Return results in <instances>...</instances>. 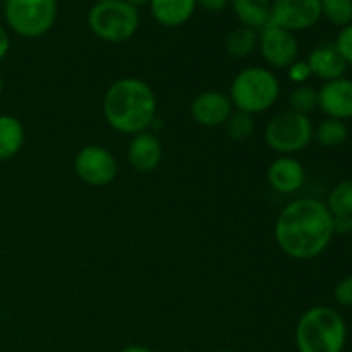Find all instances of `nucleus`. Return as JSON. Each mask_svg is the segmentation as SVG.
Masks as SVG:
<instances>
[{
    "mask_svg": "<svg viewBox=\"0 0 352 352\" xmlns=\"http://www.w3.org/2000/svg\"><path fill=\"white\" fill-rule=\"evenodd\" d=\"M333 299L339 306L352 308V275L344 277L333 289Z\"/></svg>",
    "mask_w": 352,
    "mask_h": 352,
    "instance_id": "obj_26",
    "label": "nucleus"
},
{
    "mask_svg": "<svg viewBox=\"0 0 352 352\" xmlns=\"http://www.w3.org/2000/svg\"><path fill=\"white\" fill-rule=\"evenodd\" d=\"M120 352H155V351L150 349V347H146V346H127V347H124Z\"/></svg>",
    "mask_w": 352,
    "mask_h": 352,
    "instance_id": "obj_31",
    "label": "nucleus"
},
{
    "mask_svg": "<svg viewBox=\"0 0 352 352\" xmlns=\"http://www.w3.org/2000/svg\"><path fill=\"white\" fill-rule=\"evenodd\" d=\"M191 117L203 127L226 126L230 113L234 112L229 95L219 89H206L198 93L191 102Z\"/></svg>",
    "mask_w": 352,
    "mask_h": 352,
    "instance_id": "obj_11",
    "label": "nucleus"
},
{
    "mask_svg": "<svg viewBox=\"0 0 352 352\" xmlns=\"http://www.w3.org/2000/svg\"><path fill=\"white\" fill-rule=\"evenodd\" d=\"M333 47L339 52L340 57L344 58V62H346L347 65H352V23L340 28Z\"/></svg>",
    "mask_w": 352,
    "mask_h": 352,
    "instance_id": "obj_25",
    "label": "nucleus"
},
{
    "mask_svg": "<svg viewBox=\"0 0 352 352\" xmlns=\"http://www.w3.org/2000/svg\"><path fill=\"white\" fill-rule=\"evenodd\" d=\"M24 144V126L17 117L0 116V160H10Z\"/></svg>",
    "mask_w": 352,
    "mask_h": 352,
    "instance_id": "obj_18",
    "label": "nucleus"
},
{
    "mask_svg": "<svg viewBox=\"0 0 352 352\" xmlns=\"http://www.w3.org/2000/svg\"><path fill=\"white\" fill-rule=\"evenodd\" d=\"M347 136H349V129L346 122L339 119H330V117L322 120L313 131V140L323 148L342 146L347 141Z\"/></svg>",
    "mask_w": 352,
    "mask_h": 352,
    "instance_id": "obj_20",
    "label": "nucleus"
},
{
    "mask_svg": "<svg viewBox=\"0 0 352 352\" xmlns=\"http://www.w3.org/2000/svg\"><path fill=\"white\" fill-rule=\"evenodd\" d=\"M164 146L151 131L134 134L127 148V162L138 172H151L162 164Z\"/></svg>",
    "mask_w": 352,
    "mask_h": 352,
    "instance_id": "obj_14",
    "label": "nucleus"
},
{
    "mask_svg": "<svg viewBox=\"0 0 352 352\" xmlns=\"http://www.w3.org/2000/svg\"><path fill=\"white\" fill-rule=\"evenodd\" d=\"M306 62H308L311 74L323 81L342 78L347 69V64L333 45H320V47L313 48Z\"/></svg>",
    "mask_w": 352,
    "mask_h": 352,
    "instance_id": "obj_15",
    "label": "nucleus"
},
{
    "mask_svg": "<svg viewBox=\"0 0 352 352\" xmlns=\"http://www.w3.org/2000/svg\"><path fill=\"white\" fill-rule=\"evenodd\" d=\"M241 26L261 31L270 24L272 0H230Z\"/></svg>",
    "mask_w": 352,
    "mask_h": 352,
    "instance_id": "obj_17",
    "label": "nucleus"
},
{
    "mask_svg": "<svg viewBox=\"0 0 352 352\" xmlns=\"http://www.w3.org/2000/svg\"><path fill=\"white\" fill-rule=\"evenodd\" d=\"M93 2H95V3L96 2H107V0H93Z\"/></svg>",
    "mask_w": 352,
    "mask_h": 352,
    "instance_id": "obj_35",
    "label": "nucleus"
},
{
    "mask_svg": "<svg viewBox=\"0 0 352 352\" xmlns=\"http://www.w3.org/2000/svg\"><path fill=\"white\" fill-rule=\"evenodd\" d=\"M2 89H3V78L2 74H0V93H2Z\"/></svg>",
    "mask_w": 352,
    "mask_h": 352,
    "instance_id": "obj_33",
    "label": "nucleus"
},
{
    "mask_svg": "<svg viewBox=\"0 0 352 352\" xmlns=\"http://www.w3.org/2000/svg\"><path fill=\"white\" fill-rule=\"evenodd\" d=\"M103 117L117 133L140 134L150 131L157 120V96L138 78H120L103 96Z\"/></svg>",
    "mask_w": 352,
    "mask_h": 352,
    "instance_id": "obj_2",
    "label": "nucleus"
},
{
    "mask_svg": "<svg viewBox=\"0 0 352 352\" xmlns=\"http://www.w3.org/2000/svg\"><path fill=\"white\" fill-rule=\"evenodd\" d=\"M352 232V217H333V234L347 236Z\"/></svg>",
    "mask_w": 352,
    "mask_h": 352,
    "instance_id": "obj_28",
    "label": "nucleus"
},
{
    "mask_svg": "<svg viewBox=\"0 0 352 352\" xmlns=\"http://www.w3.org/2000/svg\"><path fill=\"white\" fill-rule=\"evenodd\" d=\"M258 38L260 33L251 28L239 26L229 33L226 40V50L234 58H246L253 54L258 47Z\"/></svg>",
    "mask_w": 352,
    "mask_h": 352,
    "instance_id": "obj_19",
    "label": "nucleus"
},
{
    "mask_svg": "<svg viewBox=\"0 0 352 352\" xmlns=\"http://www.w3.org/2000/svg\"><path fill=\"white\" fill-rule=\"evenodd\" d=\"M74 172L88 186L102 188L116 181L119 165L110 150L100 144H86L74 158Z\"/></svg>",
    "mask_w": 352,
    "mask_h": 352,
    "instance_id": "obj_8",
    "label": "nucleus"
},
{
    "mask_svg": "<svg viewBox=\"0 0 352 352\" xmlns=\"http://www.w3.org/2000/svg\"><path fill=\"white\" fill-rule=\"evenodd\" d=\"M196 3L208 12H222L229 7L230 0H196Z\"/></svg>",
    "mask_w": 352,
    "mask_h": 352,
    "instance_id": "obj_29",
    "label": "nucleus"
},
{
    "mask_svg": "<svg viewBox=\"0 0 352 352\" xmlns=\"http://www.w3.org/2000/svg\"><path fill=\"white\" fill-rule=\"evenodd\" d=\"M333 217L316 198H298L285 205L275 222V241L292 260L318 258L333 239Z\"/></svg>",
    "mask_w": 352,
    "mask_h": 352,
    "instance_id": "obj_1",
    "label": "nucleus"
},
{
    "mask_svg": "<svg viewBox=\"0 0 352 352\" xmlns=\"http://www.w3.org/2000/svg\"><path fill=\"white\" fill-rule=\"evenodd\" d=\"M318 109L330 119H352V79L342 76L323 82L318 89Z\"/></svg>",
    "mask_w": 352,
    "mask_h": 352,
    "instance_id": "obj_12",
    "label": "nucleus"
},
{
    "mask_svg": "<svg viewBox=\"0 0 352 352\" xmlns=\"http://www.w3.org/2000/svg\"><path fill=\"white\" fill-rule=\"evenodd\" d=\"M322 19L333 26L344 28L352 23V0H320Z\"/></svg>",
    "mask_w": 352,
    "mask_h": 352,
    "instance_id": "obj_22",
    "label": "nucleus"
},
{
    "mask_svg": "<svg viewBox=\"0 0 352 352\" xmlns=\"http://www.w3.org/2000/svg\"><path fill=\"white\" fill-rule=\"evenodd\" d=\"M346 340V322L329 306L309 308L296 325V347L299 352H342Z\"/></svg>",
    "mask_w": 352,
    "mask_h": 352,
    "instance_id": "obj_3",
    "label": "nucleus"
},
{
    "mask_svg": "<svg viewBox=\"0 0 352 352\" xmlns=\"http://www.w3.org/2000/svg\"><path fill=\"white\" fill-rule=\"evenodd\" d=\"M57 0H6L3 14L10 30L23 38H40L57 21Z\"/></svg>",
    "mask_w": 352,
    "mask_h": 352,
    "instance_id": "obj_6",
    "label": "nucleus"
},
{
    "mask_svg": "<svg viewBox=\"0 0 352 352\" xmlns=\"http://www.w3.org/2000/svg\"><path fill=\"white\" fill-rule=\"evenodd\" d=\"M313 131L315 127L309 116L284 110L268 120L263 138L268 148L280 155L292 157L309 146L313 141Z\"/></svg>",
    "mask_w": 352,
    "mask_h": 352,
    "instance_id": "obj_7",
    "label": "nucleus"
},
{
    "mask_svg": "<svg viewBox=\"0 0 352 352\" xmlns=\"http://www.w3.org/2000/svg\"><path fill=\"white\" fill-rule=\"evenodd\" d=\"M325 205L332 217H352V179L339 182L329 192Z\"/></svg>",
    "mask_w": 352,
    "mask_h": 352,
    "instance_id": "obj_21",
    "label": "nucleus"
},
{
    "mask_svg": "<svg viewBox=\"0 0 352 352\" xmlns=\"http://www.w3.org/2000/svg\"><path fill=\"white\" fill-rule=\"evenodd\" d=\"M315 109H318V89L308 85L296 86L289 95V110L309 116Z\"/></svg>",
    "mask_w": 352,
    "mask_h": 352,
    "instance_id": "obj_23",
    "label": "nucleus"
},
{
    "mask_svg": "<svg viewBox=\"0 0 352 352\" xmlns=\"http://www.w3.org/2000/svg\"><path fill=\"white\" fill-rule=\"evenodd\" d=\"M88 26L96 38L109 43H124L138 33L140 9L126 0L96 2L88 12Z\"/></svg>",
    "mask_w": 352,
    "mask_h": 352,
    "instance_id": "obj_5",
    "label": "nucleus"
},
{
    "mask_svg": "<svg viewBox=\"0 0 352 352\" xmlns=\"http://www.w3.org/2000/svg\"><path fill=\"white\" fill-rule=\"evenodd\" d=\"M258 48L263 60L275 69H287L298 60L299 55V43L294 33L275 24H268L260 31Z\"/></svg>",
    "mask_w": 352,
    "mask_h": 352,
    "instance_id": "obj_10",
    "label": "nucleus"
},
{
    "mask_svg": "<svg viewBox=\"0 0 352 352\" xmlns=\"http://www.w3.org/2000/svg\"><path fill=\"white\" fill-rule=\"evenodd\" d=\"M227 134L234 141H244L253 136L254 133V116L241 110H234L229 120L226 122Z\"/></svg>",
    "mask_w": 352,
    "mask_h": 352,
    "instance_id": "obj_24",
    "label": "nucleus"
},
{
    "mask_svg": "<svg viewBox=\"0 0 352 352\" xmlns=\"http://www.w3.org/2000/svg\"><path fill=\"white\" fill-rule=\"evenodd\" d=\"M196 7V0H150L153 19L167 28H177L188 23Z\"/></svg>",
    "mask_w": 352,
    "mask_h": 352,
    "instance_id": "obj_16",
    "label": "nucleus"
},
{
    "mask_svg": "<svg viewBox=\"0 0 352 352\" xmlns=\"http://www.w3.org/2000/svg\"><path fill=\"white\" fill-rule=\"evenodd\" d=\"M311 76L313 74H311V71H309V65H308V62H306V60H299V58H298L294 64H291L287 67V78L298 86L305 85V82L308 81Z\"/></svg>",
    "mask_w": 352,
    "mask_h": 352,
    "instance_id": "obj_27",
    "label": "nucleus"
},
{
    "mask_svg": "<svg viewBox=\"0 0 352 352\" xmlns=\"http://www.w3.org/2000/svg\"><path fill=\"white\" fill-rule=\"evenodd\" d=\"M278 95H280V82L277 76L270 69L256 67V65H250L237 72L229 89V98L234 110H241L251 116L270 110L277 103Z\"/></svg>",
    "mask_w": 352,
    "mask_h": 352,
    "instance_id": "obj_4",
    "label": "nucleus"
},
{
    "mask_svg": "<svg viewBox=\"0 0 352 352\" xmlns=\"http://www.w3.org/2000/svg\"><path fill=\"white\" fill-rule=\"evenodd\" d=\"M219 352H234V351H230V349H222V351H219Z\"/></svg>",
    "mask_w": 352,
    "mask_h": 352,
    "instance_id": "obj_34",
    "label": "nucleus"
},
{
    "mask_svg": "<svg viewBox=\"0 0 352 352\" xmlns=\"http://www.w3.org/2000/svg\"><path fill=\"white\" fill-rule=\"evenodd\" d=\"M9 50H10V36L9 33H7L6 28L0 26V60L6 58V55L9 54Z\"/></svg>",
    "mask_w": 352,
    "mask_h": 352,
    "instance_id": "obj_30",
    "label": "nucleus"
},
{
    "mask_svg": "<svg viewBox=\"0 0 352 352\" xmlns=\"http://www.w3.org/2000/svg\"><path fill=\"white\" fill-rule=\"evenodd\" d=\"M322 19L320 0H272L270 24L291 33L316 26Z\"/></svg>",
    "mask_w": 352,
    "mask_h": 352,
    "instance_id": "obj_9",
    "label": "nucleus"
},
{
    "mask_svg": "<svg viewBox=\"0 0 352 352\" xmlns=\"http://www.w3.org/2000/svg\"><path fill=\"white\" fill-rule=\"evenodd\" d=\"M127 3H131L133 7H136V9H140V7H144V6H150V0H126Z\"/></svg>",
    "mask_w": 352,
    "mask_h": 352,
    "instance_id": "obj_32",
    "label": "nucleus"
},
{
    "mask_svg": "<svg viewBox=\"0 0 352 352\" xmlns=\"http://www.w3.org/2000/svg\"><path fill=\"white\" fill-rule=\"evenodd\" d=\"M268 184L280 195H292L305 186L306 170L301 162L289 155H280L270 164L267 172Z\"/></svg>",
    "mask_w": 352,
    "mask_h": 352,
    "instance_id": "obj_13",
    "label": "nucleus"
}]
</instances>
